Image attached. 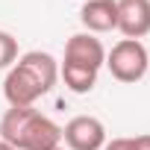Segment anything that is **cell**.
<instances>
[{
    "label": "cell",
    "mask_w": 150,
    "mask_h": 150,
    "mask_svg": "<svg viewBox=\"0 0 150 150\" xmlns=\"http://www.w3.org/2000/svg\"><path fill=\"white\" fill-rule=\"evenodd\" d=\"M0 138L15 150H56L62 147V127L33 106H9L0 118Z\"/></svg>",
    "instance_id": "obj_2"
},
{
    "label": "cell",
    "mask_w": 150,
    "mask_h": 150,
    "mask_svg": "<svg viewBox=\"0 0 150 150\" xmlns=\"http://www.w3.org/2000/svg\"><path fill=\"white\" fill-rule=\"evenodd\" d=\"M15 62H18V38L0 30V71H9Z\"/></svg>",
    "instance_id": "obj_9"
},
{
    "label": "cell",
    "mask_w": 150,
    "mask_h": 150,
    "mask_svg": "<svg viewBox=\"0 0 150 150\" xmlns=\"http://www.w3.org/2000/svg\"><path fill=\"white\" fill-rule=\"evenodd\" d=\"M103 150H132V138H112L103 144Z\"/></svg>",
    "instance_id": "obj_10"
},
{
    "label": "cell",
    "mask_w": 150,
    "mask_h": 150,
    "mask_svg": "<svg viewBox=\"0 0 150 150\" xmlns=\"http://www.w3.org/2000/svg\"><path fill=\"white\" fill-rule=\"evenodd\" d=\"M56 150H65V147H56Z\"/></svg>",
    "instance_id": "obj_13"
},
{
    "label": "cell",
    "mask_w": 150,
    "mask_h": 150,
    "mask_svg": "<svg viewBox=\"0 0 150 150\" xmlns=\"http://www.w3.org/2000/svg\"><path fill=\"white\" fill-rule=\"evenodd\" d=\"M62 141L68 144V150H103L109 138H106V127L100 118L77 115L62 127Z\"/></svg>",
    "instance_id": "obj_4"
},
{
    "label": "cell",
    "mask_w": 150,
    "mask_h": 150,
    "mask_svg": "<svg viewBox=\"0 0 150 150\" xmlns=\"http://www.w3.org/2000/svg\"><path fill=\"white\" fill-rule=\"evenodd\" d=\"M132 150H150V135H135L132 138Z\"/></svg>",
    "instance_id": "obj_11"
},
{
    "label": "cell",
    "mask_w": 150,
    "mask_h": 150,
    "mask_svg": "<svg viewBox=\"0 0 150 150\" xmlns=\"http://www.w3.org/2000/svg\"><path fill=\"white\" fill-rule=\"evenodd\" d=\"M0 150H15V147H12V144H6L3 138H0Z\"/></svg>",
    "instance_id": "obj_12"
},
{
    "label": "cell",
    "mask_w": 150,
    "mask_h": 150,
    "mask_svg": "<svg viewBox=\"0 0 150 150\" xmlns=\"http://www.w3.org/2000/svg\"><path fill=\"white\" fill-rule=\"evenodd\" d=\"M118 30L141 41L150 33V0H118Z\"/></svg>",
    "instance_id": "obj_6"
},
{
    "label": "cell",
    "mask_w": 150,
    "mask_h": 150,
    "mask_svg": "<svg viewBox=\"0 0 150 150\" xmlns=\"http://www.w3.org/2000/svg\"><path fill=\"white\" fill-rule=\"evenodd\" d=\"M106 68L118 83H138L150 68V53H147V47L141 41L121 38L106 53Z\"/></svg>",
    "instance_id": "obj_3"
},
{
    "label": "cell",
    "mask_w": 150,
    "mask_h": 150,
    "mask_svg": "<svg viewBox=\"0 0 150 150\" xmlns=\"http://www.w3.org/2000/svg\"><path fill=\"white\" fill-rule=\"evenodd\" d=\"M59 80V65L44 50H30L18 56V62L9 68L3 80V97L9 106H33L38 97H44Z\"/></svg>",
    "instance_id": "obj_1"
},
{
    "label": "cell",
    "mask_w": 150,
    "mask_h": 150,
    "mask_svg": "<svg viewBox=\"0 0 150 150\" xmlns=\"http://www.w3.org/2000/svg\"><path fill=\"white\" fill-rule=\"evenodd\" d=\"M65 62L100 71V65H106V47L91 33H77V35H71L68 44H65Z\"/></svg>",
    "instance_id": "obj_5"
},
{
    "label": "cell",
    "mask_w": 150,
    "mask_h": 150,
    "mask_svg": "<svg viewBox=\"0 0 150 150\" xmlns=\"http://www.w3.org/2000/svg\"><path fill=\"white\" fill-rule=\"evenodd\" d=\"M80 21L91 35L118 30V0H86L80 9Z\"/></svg>",
    "instance_id": "obj_7"
},
{
    "label": "cell",
    "mask_w": 150,
    "mask_h": 150,
    "mask_svg": "<svg viewBox=\"0 0 150 150\" xmlns=\"http://www.w3.org/2000/svg\"><path fill=\"white\" fill-rule=\"evenodd\" d=\"M59 77L65 80V86H68L74 94H88V91L97 86V71L83 68V65H71V62H62Z\"/></svg>",
    "instance_id": "obj_8"
}]
</instances>
